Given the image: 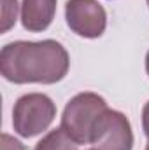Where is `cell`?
I'll use <instances>...</instances> for the list:
<instances>
[{
	"mask_svg": "<svg viewBox=\"0 0 149 150\" xmlns=\"http://www.w3.org/2000/svg\"><path fill=\"white\" fill-rule=\"evenodd\" d=\"M2 150H25L23 143L7 133H2Z\"/></svg>",
	"mask_w": 149,
	"mask_h": 150,
	"instance_id": "cell-9",
	"label": "cell"
},
{
	"mask_svg": "<svg viewBox=\"0 0 149 150\" xmlns=\"http://www.w3.org/2000/svg\"><path fill=\"white\" fill-rule=\"evenodd\" d=\"M56 117L54 101L42 93H28L16 100L12 108V127L23 138H34L47 131Z\"/></svg>",
	"mask_w": 149,
	"mask_h": 150,
	"instance_id": "cell-3",
	"label": "cell"
},
{
	"mask_svg": "<svg viewBox=\"0 0 149 150\" xmlns=\"http://www.w3.org/2000/svg\"><path fill=\"white\" fill-rule=\"evenodd\" d=\"M56 14V0H23L21 25L28 32H44L49 28Z\"/></svg>",
	"mask_w": 149,
	"mask_h": 150,
	"instance_id": "cell-6",
	"label": "cell"
},
{
	"mask_svg": "<svg viewBox=\"0 0 149 150\" xmlns=\"http://www.w3.org/2000/svg\"><path fill=\"white\" fill-rule=\"evenodd\" d=\"M18 0H2V26L0 33H7L18 19Z\"/></svg>",
	"mask_w": 149,
	"mask_h": 150,
	"instance_id": "cell-8",
	"label": "cell"
},
{
	"mask_svg": "<svg viewBox=\"0 0 149 150\" xmlns=\"http://www.w3.org/2000/svg\"><path fill=\"white\" fill-rule=\"evenodd\" d=\"M146 2H148V7H149V0H146Z\"/></svg>",
	"mask_w": 149,
	"mask_h": 150,
	"instance_id": "cell-13",
	"label": "cell"
},
{
	"mask_svg": "<svg viewBox=\"0 0 149 150\" xmlns=\"http://www.w3.org/2000/svg\"><path fill=\"white\" fill-rule=\"evenodd\" d=\"M146 72L149 75V51H148V54H146Z\"/></svg>",
	"mask_w": 149,
	"mask_h": 150,
	"instance_id": "cell-11",
	"label": "cell"
},
{
	"mask_svg": "<svg viewBox=\"0 0 149 150\" xmlns=\"http://www.w3.org/2000/svg\"><path fill=\"white\" fill-rule=\"evenodd\" d=\"M90 143L97 150H132L133 133L128 117L119 110L105 108L91 129Z\"/></svg>",
	"mask_w": 149,
	"mask_h": 150,
	"instance_id": "cell-4",
	"label": "cell"
},
{
	"mask_svg": "<svg viewBox=\"0 0 149 150\" xmlns=\"http://www.w3.org/2000/svg\"><path fill=\"white\" fill-rule=\"evenodd\" d=\"M70 68L67 49L53 40H16L0 51V74L12 84H56Z\"/></svg>",
	"mask_w": 149,
	"mask_h": 150,
	"instance_id": "cell-1",
	"label": "cell"
},
{
	"mask_svg": "<svg viewBox=\"0 0 149 150\" xmlns=\"http://www.w3.org/2000/svg\"><path fill=\"white\" fill-rule=\"evenodd\" d=\"M142 129H144V134L149 140V101L144 105L142 108Z\"/></svg>",
	"mask_w": 149,
	"mask_h": 150,
	"instance_id": "cell-10",
	"label": "cell"
},
{
	"mask_svg": "<svg viewBox=\"0 0 149 150\" xmlns=\"http://www.w3.org/2000/svg\"><path fill=\"white\" fill-rule=\"evenodd\" d=\"M146 150H149V143H148V145H146Z\"/></svg>",
	"mask_w": 149,
	"mask_h": 150,
	"instance_id": "cell-12",
	"label": "cell"
},
{
	"mask_svg": "<svg viewBox=\"0 0 149 150\" xmlns=\"http://www.w3.org/2000/svg\"><path fill=\"white\" fill-rule=\"evenodd\" d=\"M65 19L69 28L82 38H98L107 28V12L98 0H67Z\"/></svg>",
	"mask_w": 149,
	"mask_h": 150,
	"instance_id": "cell-5",
	"label": "cell"
},
{
	"mask_svg": "<svg viewBox=\"0 0 149 150\" xmlns=\"http://www.w3.org/2000/svg\"><path fill=\"white\" fill-rule=\"evenodd\" d=\"M77 143L62 129H53L49 131L46 136H42V140L35 145L34 150H77Z\"/></svg>",
	"mask_w": 149,
	"mask_h": 150,
	"instance_id": "cell-7",
	"label": "cell"
},
{
	"mask_svg": "<svg viewBox=\"0 0 149 150\" xmlns=\"http://www.w3.org/2000/svg\"><path fill=\"white\" fill-rule=\"evenodd\" d=\"M90 150H97V149H90Z\"/></svg>",
	"mask_w": 149,
	"mask_h": 150,
	"instance_id": "cell-14",
	"label": "cell"
},
{
	"mask_svg": "<svg viewBox=\"0 0 149 150\" xmlns=\"http://www.w3.org/2000/svg\"><path fill=\"white\" fill-rule=\"evenodd\" d=\"M107 107V101L97 93H79L65 105L62 115V129L77 145H86L91 140V129L98 115Z\"/></svg>",
	"mask_w": 149,
	"mask_h": 150,
	"instance_id": "cell-2",
	"label": "cell"
}]
</instances>
